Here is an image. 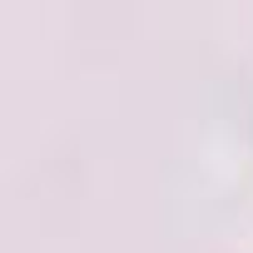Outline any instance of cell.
Here are the masks:
<instances>
[]
</instances>
